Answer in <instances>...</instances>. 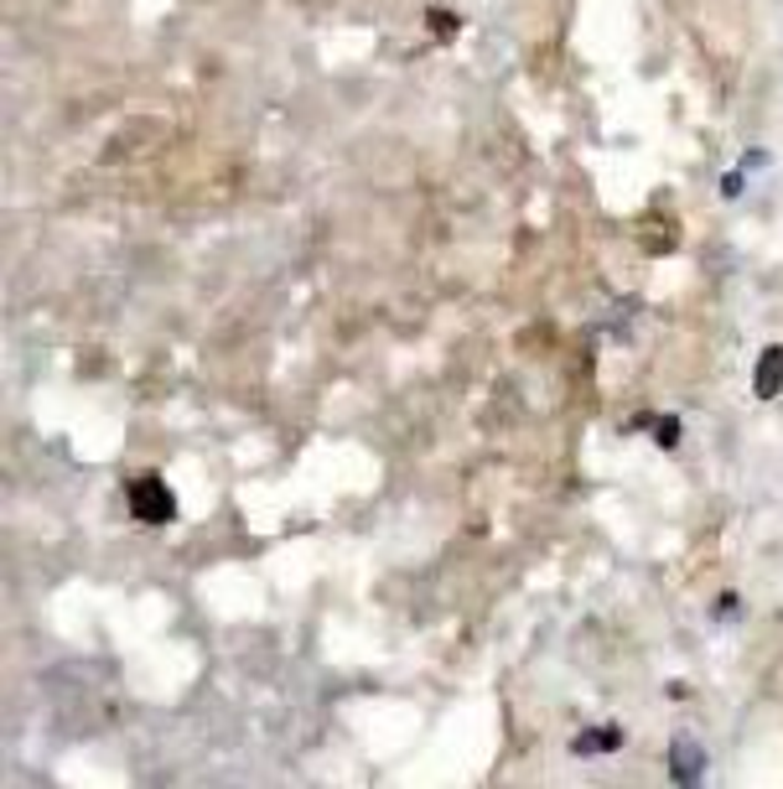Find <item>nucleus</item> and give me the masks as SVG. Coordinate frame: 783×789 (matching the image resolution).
<instances>
[{
	"mask_svg": "<svg viewBox=\"0 0 783 789\" xmlns=\"http://www.w3.org/2000/svg\"><path fill=\"white\" fill-rule=\"evenodd\" d=\"M130 509H136V519H146V525H167V519L177 515V498H171V488L161 478H136L130 483Z\"/></svg>",
	"mask_w": 783,
	"mask_h": 789,
	"instance_id": "1",
	"label": "nucleus"
},
{
	"mask_svg": "<svg viewBox=\"0 0 783 789\" xmlns=\"http://www.w3.org/2000/svg\"><path fill=\"white\" fill-rule=\"evenodd\" d=\"M752 390L763 394V400L783 394V348H768L763 359H758V379H752Z\"/></svg>",
	"mask_w": 783,
	"mask_h": 789,
	"instance_id": "2",
	"label": "nucleus"
},
{
	"mask_svg": "<svg viewBox=\"0 0 783 789\" xmlns=\"http://www.w3.org/2000/svg\"><path fill=\"white\" fill-rule=\"evenodd\" d=\"M700 769H706V758H700L696 743H675V779L690 785V779H700Z\"/></svg>",
	"mask_w": 783,
	"mask_h": 789,
	"instance_id": "3",
	"label": "nucleus"
},
{
	"mask_svg": "<svg viewBox=\"0 0 783 789\" xmlns=\"http://www.w3.org/2000/svg\"><path fill=\"white\" fill-rule=\"evenodd\" d=\"M607 748H617V727L613 733L602 727V733H581L576 738V754H607Z\"/></svg>",
	"mask_w": 783,
	"mask_h": 789,
	"instance_id": "4",
	"label": "nucleus"
}]
</instances>
